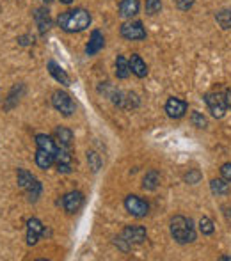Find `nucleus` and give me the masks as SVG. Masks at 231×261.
Here are the masks:
<instances>
[{"label": "nucleus", "mask_w": 231, "mask_h": 261, "mask_svg": "<svg viewBox=\"0 0 231 261\" xmlns=\"http://www.w3.org/2000/svg\"><path fill=\"white\" fill-rule=\"evenodd\" d=\"M57 25L68 34H75V32L86 31L91 25V14L89 11L76 7V9H68L57 16Z\"/></svg>", "instance_id": "nucleus-1"}, {"label": "nucleus", "mask_w": 231, "mask_h": 261, "mask_svg": "<svg viewBox=\"0 0 231 261\" xmlns=\"http://www.w3.org/2000/svg\"><path fill=\"white\" fill-rule=\"evenodd\" d=\"M171 237L178 244H192L196 240V231H194L192 219H187L183 215H174L169 224Z\"/></svg>", "instance_id": "nucleus-2"}, {"label": "nucleus", "mask_w": 231, "mask_h": 261, "mask_svg": "<svg viewBox=\"0 0 231 261\" xmlns=\"http://www.w3.org/2000/svg\"><path fill=\"white\" fill-rule=\"evenodd\" d=\"M119 34L126 41H144L146 36H148L142 21H126V23L121 25Z\"/></svg>", "instance_id": "nucleus-3"}, {"label": "nucleus", "mask_w": 231, "mask_h": 261, "mask_svg": "<svg viewBox=\"0 0 231 261\" xmlns=\"http://www.w3.org/2000/svg\"><path fill=\"white\" fill-rule=\"evenodd\" d=\"M52 105L57 112L62 114V116H71L76 109L75 101H73L71 96H69L68 93H64V91H56V93L52 94Z\"/></svg>", "instance_id": "nucleus-4"}, {"label": "nucleus", "mask_w": 231, "mask_h": 261, "mask_svg": "<svg viewBox=\"0 0 231 261\" xmlns=\"http://www.w3.org/2000/svg\"><path fill=\"white\" fill-rule=\"evenodd\" d=\"M204 101L208 105V110L212 112V116L215 119H222L226 116V101H224V94H219V93H208L204 94Z\"/></svg>", "instance_id": "nucleus-5"}, {"label": "nucleus", "mask_w": 231, "mask_h": 261, "mask_svg": "<svg viewBox=\"0 0 231 261\" xmlns=\"http://www.w3.org/2000/svg\"><path fill=\"white\" fill-rule=\"evenodd\" d=\"M124 208L132 217H137V219H142V217H146L149 213V204L137 196L124 197Z\"/></svg>", "instance_id": "nucleus-6"}, {"label": "nucleus", "mask_w": 231, "mask_h": 261, "mask_svg": "<svg viewBox=\"0 0 231 261\" xmlns=\"http://www.w3.org/2000/svg\"><path fill=\"white\" fill-rule=\"evenodd\" d=\"M71 149L69 146H59L57 149V155H56V165H57V171L62 172V174H68L71 172Z\"/></svg>", "instance_id": "nucleus-7"}, {"label": "nucleus", "mask_w": 231, "mask_h": 261, "mask_svg": "<svg viewBox=\"0 0 231 261\" xmlns=\"http://www.w3.org/2000/svg\"><path fill=\"white\" fill-rule=\"evenodd\" d=\"M121 237H123L130 245H139L146 240L148 233H146V229L142 226H126L123 229V233H121Z\"/></svg>", "instance_id": "nucleus-8"}, {"label": "nucleus", "mask_w": 231, "mask_h": 261, "mask_svg": "<svg viewBox=\"0 0 231 261\" xmlns=\"http://www.w3.org/2000/svg\"><path fill=\"white\" fill-rule=\"evenodd\" d=\"M82 204H84V194L79 192V190H71V192H68L62 197V206H64L68 213L79 212L82 208Z\"/></svg>", "instance_id": "nucleus-9"}, {"label": "nucleus", "mask_w": 231, "mask_h": 261, "mask_svg": "<svg viewBox=\"0 0 231 261\" xmlns=\"http://www.w3.org/2000/svg\"><path fill=\"white\" fill-rule=\"evenodd\" d=\"M187 109H189V105H187V101L179 100V98H169V100L166 101V112L167 116L171 117V119H179V117L185 116Z\"/></svg>", "instance_id": "nucleus-10"}, {"label": "nucleus", "mask_w": 231, "mask_h": 261, "mask_svg": "<svg viewBox=\"0 0 231 261\" xmlns=\"http://www.w3.org/2000/svg\"><path fill=\"white\" fill-rule=\"evenodd\" d=\"M43 233H45V229H43L41 220L36 219V217H32V219L27 220V244L29 245L38 244V240L41 238Z\"/></svg>", "instance_id": "nucleus-11"}, {"label": "nucleus", "mask_w": 231, "mask_h": 261, "mask_svg": "<svg viewBox=\"0 0 231 261\" xmlns=\"http://www.w3.org/2000/svg\"><path fill=\"white\" fill-rule=\"evenodd\" d=\"M34 20L39 29V34H46V32L50 31V27H52V16H50L48 7H39V9H36Z\"/></svg>", "instance_id": "nucleus-12"}, {"label": "nucleus", "mask_w": 231, "mask_h": 261, "mask_svg": "<svg viewBox=\"0 0 231 261\" xmlns=\"http://www.w3.org/2000/svg\"><path fill=\"white\" fill-rule=\"evenodd\" d=\"M141 9V2L139 0H121L119 2V16L123 20H132Z\"/></svg>", "instance_id": "nucleus-13"}, {"label": "nucleus", "mask_w": 231, "mask_h": 261, "mask_svg": "<svg viewBox=\"0 0 231 261\" xmlns=\"http://www.w3.org/2000/svg\"><path fill=\"white\" fill-rule=\"evenodd\" d=\"M105 46V38L104 34H101L98 29H94L93 32H91V38H89V43L86 45V54L87 55H96L100 52L101 48Z\"/></svg>", "instance_id": "nucleus-14"}, {"label": "nucleus", "mask_w": 231, "mask_h": 261, "mask_svg": "<svg viewBox=\"0 0 231 261\" xmlns=\"http://www.w3.org/2000/svg\"><path fill=\"white\" fill-rule=\"evenodd\" d=\"M36 146L45 151L52 153V155H57V149H59V144L56 139H52L50 135H45V134H38L36 135Z\"/></svg>", "instance_id": "nucleus-15"}, {"label": "nucleus", "mask_w": 231, "mask_h": 261, "mask_svg": "<svg viewBox=\"0 0 231 261\" xmlns=\"http://www.w3.org/2000/svg\"><path fill=\"white\" fill-rule=\"evenodd\" d=\"M46 68H48V73L54 76V79L57 80L59 84H62V86H66V87L69 86V82H71V80H69L68 73H66L64 69H62L56 61H48V64H46Z\"/></svg>", "instance_id": "nucleus-16"}, {"label": "nucleus", "mask_w": 231, "mask_h": 261, "mask_svg": "<svg viewBox=\"0 0 231 261\" xmlns=\"http://www.w3.org/2000/svg\"><path fill=\"white\" fill-rule=\"evenodd\" d=\"M128 62H130V71L134 73L135 76H139V79H144V76L148 75V66H146V62L142 61L141 55L134 54Z\"/></svg>", "instance_id": "nucleus-17"}, {"label": "nucleus", "mask_w": 231, "mask_h": 261, "mask_svg": "<svg viewBox=\"0 0 231 261\" xmlns=\"http://www.w3.org/2000/svg\"><path fill=\"white\" fill-rule=\"evenodd\" d=\"M34 160H36V165H38L39 169L46 171V169H50L54 164H56V155H52V153H48V151H45V149L38 148Z\"/></svg>", "instance_id": "nucleus-18"}, {"label": "nucleus", "mask_w": 231, "mask_h": 261, "mask_svg": "<svg viewBox=\"0 0 231 261\" xmlns=\"http://www.w3.org/2000/svg\"><path fill=\"white\" fill-rule=\"evenodd\" d=\"M210 190L214 196L221 197V196H228L229 194V183L224 178H214L210 181Z\"/></svg>", "instance_id": "nucleus-19"}, {"label": "nucleus", "mask_w": 231, "mask_h": 261, "mask_svg": "<svg viewBox=\"0 0 231 261\" xmlns=\"http://www.w3.org/2000/svg\"><path fill=\"white\" fill-rule=\"evenodd\" d=\"M56 141L59 146H71L73 132L66 126H57L56 128Z\"/></svg>", "instance_id": "nucleus-20"}, {"label": "nucleus", "mask_w": 231, "mask_h": 261, "mask_svg": "<svg viewBox=\"0 0 231 261\" xmlns=\"http://www.w3.org/2000/svg\"><path fill=\"white\" fill-rule=\"evenodd\" d=\"M130 62L126 61V59L123 57V55H117L116 59V76L121 80L128 79V75H130Z\"/></svg>", "instance_id": "nucleus-21"}, {"label": "nucleus", "mask_w": 231, "mask_h": 261, "mask_svg": "<svg viewBox=\"0 0 231 261\" xmlns=\"http://www.w3.org/2000/svg\"><path fill=\"white\" fill-rule=\"evenodd\" d=\"M160 183V176L157 171H148L142 178V189L144 190H155Z\"/></svg>", "instance_id": "nucleus-22"}, {"label": "nucleus", "mask_w": 231, "mask_h": 261, "mask_svg": "<svg viewBox=\"0 0 231 261\" xmlns=\"http://www.w3.org/2000/svg\"><path fill=\"white\" fill-rule=\"evenodd\" d=\"M18 187L20 189H27V187H31L32 183L36 181V178H34V174L32 172H29L27 169H18Z\"/></svg>", "instance_id": "nucleus-23"}, {"label": "nucleus", "mask_w": 231, "mask_h": 261, "mask_svg": "<svg viewBox=\"0 0 231 261\" xmlns=\"http://www.w3.org/2000/svg\"><path fill=\"white\" fill-rule=\"evenodd\" d=\"M215 20H217V23L221 25V29H224V31L231 29V9L217 11V13H215Z\"/></svg>", "instance_id": "nucleus-24"}, {"label": "nucleus", "mask_w": 231, "mask_h": 261, "mask_svg": "<svg viewBox=\"0 0 231 261\" xmlns=\"http://www.w3.org/2000/svg\"><path fill=\"white\" fill-rule=\"evenodd\" d=\"M41 190H43L41 183H39L38 179H36V181L32 183L31 187H27V189H25V192H27L29 201H32V203H34V201H38V199H39V196H41Z\"/></svg>", "instance_id": "nucleus-25"}, {"label": "nucleus", "mask_w": 231, "mask_h": 261, "mask_svg": "<svg viewBox=\"0 0 231 261\" xmlns=\"http://www.w3.org/2000/svg\"><path fill=\"white\" fill-rule=\"evenodd\" d=\"M87 162H89V169L93 172H98L101 167V158L96 151H87Z\"/></svg>", "instance_id": "nucleus-26"}, {"label": "nucleus", "mask_w": 231, "mask_h": 261, "mask_svg": "<svg viewBox=\"0 0 231 261\" xmlns=\"http://www.w3.org/2000/svg\"><path fill=\"white\" fill-rule=\"evenodd\" d=\"M190 123H192L196 128H201V130H203V128H207V126H208V121H207V117H204L201 112H197V110H194V112L190 114Z\"/></svg>", "instance_id": "nucleus-27"}, {"label": "nucleus", "mask_w": 231, "mask_h": 261, "mask_svg": "<svg viewBox=\"0 0 231 261\" xmlns=\"http://www.w3.org/2000/svg\"><path fill=\"white\" fill-rule=\"evenodd\" d=\"M162 9V0H146V14L148 16H155Z\"/></svg>", "instance_id": "nucleus-28"}, {"label": "nucleus", "mask_w": 231, "mask_h": 261, "mask_svg": "<svg viewBox=\"0 0 231 261\" xmlns=\"http://www.w3.org/2000/svg\"><path fill=\"white\" fill-rule=\"evenodd\" d=\"M199 231L203 234H214V231H215V227H214V222H212L208 217H201V220H199Z\"/></svg>", "instance_id": "nucleus-29"}, {"label": "nucleus", "mask_w": 231, "mask_h": 261, "mask_svg": "<svg viewBox=\"0 0 231 261\" xmlns=\"http://www.w3.org/2000/svg\"><path fill=\"white\" fill-rule=\"evenodd\" d=\"M201 172L197 171V169H189V172L185 174V181L189 183V185H197V183L201 181Z\"/></svg>", "instance_id": "nucleus-30"}, {"label": "nucleus", "mask_w": 231, "mask_h": 261, "mask_svg": "<svg viewBox=\"0 0 231 261\" xmlns=\"http://www.w3.org/2000/svg\"><path fill=\"white\" fill-rule=\"evenodd\" d=\"M173 2L179 11H189V9H192L196 0H173Z\"/></svg>", "instance_id": "nucleus-31"}, {"label": "nucleus", "mask_w": 231, "mask_h": 261, "mask_svg": "<svg viewBox=\"0 0 231 261\" xmlns=\"http://www.w3.org/2000/svg\"><path fill=\"white\" fill-rule=\"evenodd\" d=\"M116 245H117V247H119L123 252H128V251H130V247H132V245L128 244V242L124 240L123 237H117V238H116Z\"/></svg>", "instance_id": "nucleus-32"}, {"label": "nucleus", "mask_w": 231, "mask_h": 261, "mask_svg": "<svg viewBox=\"0 0 231 261\" xmlns=\"http://www.w3.org/2000/svg\"><path fill=\"white\" fill-rule=\"evenodd\" d=\"M221 176L228 183H231V164H224V165H222V167H221Z\"/></svg>", "instance_id": "nucleus-33"}, {"label": "nucleus", "mask_w": 231, "mask_h": 261, "mask_svg": "<svg viewBox=\"0 0 231 261\" xmlns=\"http://www.w3.org/2000/svg\"><path fill=\"white\" fill-rule=\"evenodd\" d=\"M18 43L27 46V45H31V43H34V38H32V36H21V38H18Z\"/></svg>", "instance_id": "nucleus-34"}, {"label": "nucleus", "mask_w": 231, "mask_h": 261, "mask_svg": "<svg viewBox=\"0 0 231 261\" xmlns=\"http://www.w3.org/2000/svg\"><path fill=\"white\" fill-rule=\"evenodd\" d=\"M224 101H226V107L231 110V89L224 91Z\"/></svg>", "instance_id": "nucleus-35"}, {"label": "nucleus", "mask_w": 231, "mask_h": 261, "mask_svg": "<svg viewBox=\"0 0 231 261\" xmlns=\"http://www.w3.org/2000/svg\"><path fill=\"white\" fill-rule=\"evenodd\" d=\"M73 0H61V4H66V6H68V4H71Z\"/></svg>", "instance_id": "nucleus-36"}, {"label": "nucleus", "mask_w": 231, "mask_h": 261, "mask_svg": "<svg viewBox=\"0 0 231 261\" xmlns=\"http://www.w3.org/2000/svg\"><path fill=\"white\" fill-rule=\"evenodd\" d=\"M221 259H222V261H231V258H229V256H222Z\"/></svg>", "instance_id": "nucleus-37"}, {"label": "nucleus", "mask_w": 231, "mask_h": 261, "mask_svg": "<svg viewBox=\"0 0 231 261\" xmlns=\"http://www.w3.org/2000/svg\"><path fill=\"white\" fill-rule=\"evenodd\" d=\"M41 2H43V4H50L52 0H41Z\"/></svg>", "instance_id": "nucleus-38"}]
</instances>
